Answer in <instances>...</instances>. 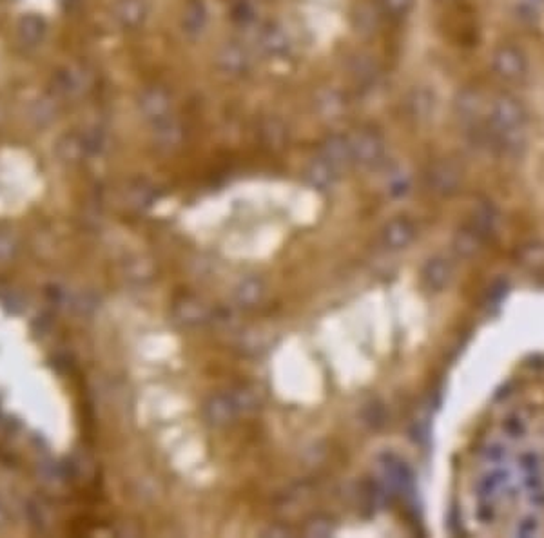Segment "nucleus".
Masks as SVG:
<instances>
[{"instance_id": "nucleus-1", "label": "nucleus", "mask_w": 544, "mask_h": 538, "mask_svg": "<svg viewBox=\"0 0 544 538\" xmlns=\"http://www.w3.org/2000/svg\"><path fill=\"white\" fill-rule=\"evenodd\" d=\"M47 34V20L40 13H24L15 24V36L25 49L38 47Z\"/></svg>"}]
</instances>
